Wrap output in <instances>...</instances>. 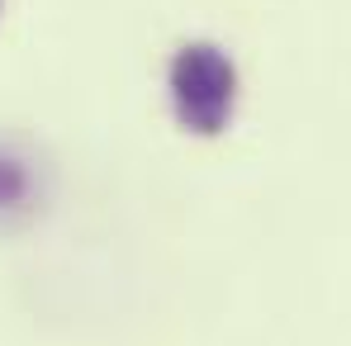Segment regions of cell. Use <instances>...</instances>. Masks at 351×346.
<instances>
[{"instance_id":"cell-1","label":"cell","mask_w":351,"mask_h":346,"mask_svg":"<svg viewBox=\"0 0 351 346\" xmlns=\"http://www.w3.org/2000/svg\"><path fill=\"white\" fill-rule=\"evenodd\" d=\"M237 71L214 43H185L171 62V105L176 119L195 133H219L233 119Z\"/></svg>"}]
</instances>
